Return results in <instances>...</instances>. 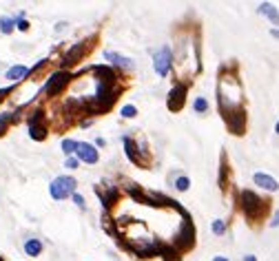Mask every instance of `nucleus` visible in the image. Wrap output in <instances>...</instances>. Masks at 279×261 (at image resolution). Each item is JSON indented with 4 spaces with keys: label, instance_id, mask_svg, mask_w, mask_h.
Masks as SVG:
<instances>
[{
    "label": "nucleus",
    "instance_id": "obj_22",
    "mask_svg": "<svg viewBox=\"0 0 279 261\" xmlns=\"http://www.w3.org/2000/svg\"><path fill=\"white\" fill-rule=\"evenodd\" d=\"M14 29H16V18H9V16L0 18V31H3V33H11Z\"/></svg>",
    "mask_w": 279,
    "mask_h": 261
},
{
    "label": "nucleus",
    "instance_id": "obj_20",
    "mask_svg": "<svg viewBox=\"0 0 279 261\" xmlns=\"http://www.w3.org/2000/svg\"><path fill=\"white\" fill-rule=\"evenodd\" d=\"M18 120V111H7V113H0V135L7 131L9 124H14Z\"/></svg>",
    "mask_w": 279,
    "mask_h": 261
},
{
    "label": "nucleus",
    "instance_id": "obj_14",
    "mask_svg": "<svg viewBox=\"0 0 279 261\" xmlns=\"http://www.w3.org/2000/svg\"><path fill=\"white\" fill-rule=\"evenodd\" d=\"M91 73L98 76V82H104V84H118V73L115 69L107 64H93L91 66Z\"/></svg>",
    "mask_w": 279,
    "mask_h": 261
},
{
    "label": "nucleus",
    "instance_id": "obj_24",
    "mask_svg": "<svg viewBox=\"0 0 279 261\" xmlns=\"http://www.w3.org/2000/svg\"><path fill=\"white\" fill-rule=\"evenodd\" d=\"M226 175H228L226 155H222V166H220V188H222V191H226Z\"/></svg>",
    "mask_w": 279,
    "mask_h": 261
},
{
    "label": "nucleus",
    "instance_id": "obj_3",
    "mask_svg": "<svg viewBox=\"0 0 279 261\" xmlns=\"http://www.w3.org/2000/svg\"><path fill=\"white\" fill-rule=\"evenodd\" d=\"M193 246H195V223L186 212V215H182V223L173 237V248L178 252H189Z\"/></svg>",
    "mask_w": 279,
    "mask_h": 261
},
{
    "label": "nucleus",
    "instance_id": "obj_38",
    "mask_svg": "<svg viewBox=\"0 0 279 261\" xmlns=\"http://www.w3.org/2000/svg\"><path fill=\"white\" fill-rule=\"evenodd\" d=\"M244 261H257V257H255V254H246Z\"/></svg>",
    "mask_w": 279,
    "mask_h": 261
},
{
    "label": "nucleus",
    "instance_id": "obj_41",
    "mask_svg": "<svg viewBox=\"0 0 279 261\" xmlns=\"http://www.w3.org/2000/svg\"><path fill=\"white\" fill-rule=\"evenodd\" d=\"M0 261H3V259H0Z\"/></svg>",
    "mask_w": 279,
    "mask_h": 261
},
{
    "label": "nucleus",
    "instance_id": "obj_28",
    "mask_svg": "<svg viewBox=\"0 0 279 261\" xmlns=\"http://www.w3.org/2000/svg\"><path fill=\"white\" fill-rule=\"evenodd\" d=\"M213 233L215 235H224V233H226V221H224V219L213 221Z\"/></svg>",
    "mask_w": 279,
    "mask_h": 261
},
{
    "label": "nucleus",
    "instance_id": "obj_23",
    "mask_svg": "<svg viewBox=\"0 0 279 261\" xmlns=\"http://www.w3.org/2000/svg\"><path fill=\"white\" fill-rule=\"evenodd\" d=\"M78 144L80 142H76V139H62V151H64V155L66 157H74L76 155V151H78Z\"/></svg>",
    "mask_w": 279,
    "mask_h": 261
},
{
    "label": "nucleus",
    "instance_id": "obj_35",
    "mask_svg": "<svg viewBox=\"0 0 279 261\" xmlns=\"http://www.w3.org/2000/svg\"><path fill=\"white\" fill-rule=\"evenodd\" d=\"M91 124H93V120H82V122H80L82 129H87V126H91Z\"/></svg>",
    "mask_w": 279,
    "mask_h": 261
},
{
    "label": "nucleus",
    "instance_id": "obj_33",
    "mask_svg": "<svg viewBox=\"0 0 279 261\" xmlns=\"http://www.w3.org/2000/svg\"><path fill=\"white\" fill-rule=\"evenodd\" d=\"M47 62H49V60H47V58H45V60H40V62H38V64H36L33 69H31V73H38V71H40V69H42V66H45Z\"/></svg>",
    "mask_w": 279,
    "mask_h": 261
},
{
    "label": "nucleus",
    "instance_id": "obj_9",
    "mask_svg": "<svg viewBox=\"0 0 279 261\" xmlns=\"http://www.w3.org/2000/svg\"><path fill=\"white\" fill-rule=\"evenodd\" d=\"M153 69H155V73L160 76V78H166L168 73H171V69H173V53H171L168 47H162V49L155 53Z\"/></svg>",
    "mask_w": 279,
    "mask_h": 261
},
{
    "label": "nucleus",
    "instance_id": "obj_18",
    "mask_svg": "<svg viewBox=\"0 0 279 261\" xmlns=\"http://www.w3.org/2000/svg\"><path fill=\"white\" fill-rule=\"evenodd\" d=\"M29 73H31V69H27L25 64H16V66H11V69L7 71V80L18 82V80H22V78H27Z\"/></svg>",
    "mask_w": 279,
    "mask_h": 261
},
{
    "label": "nucleus",
    "instance_id": "obj_12",
    "mask_svg": "<svg viewBox=\"0 0 279 261\" xmlns=\"http://www.w3.org/2000/svg\"><path fill=\"white\" fill-rule=\"evenodd\" d=\"M122 142H124V153H126V157H129V160L135 164V166H144V164H147V155L140 153V148H137V144L133 142V137L124 135Z\"/></svg>",
    "mask_w": 279,
    "mask_h": 261
},
{
    "label": "nucleus",
    "instance_id": "obj_40",
    "mask_svg": "<svg viewBox=\"0 0 279 261\" xmlns=\"http://www.w3.org/2000/svg\"><path fill=\"white\" fill-rule=\"evenodd\" d=\"M275 133H277V135H279V120H277V124H275Z\"/></svg>",
    "mask_w": 279,
    "mask_h": 261
},
{
    "label": "nucleus",
    "instance_id": "obj_26",
    "mask_svg": "<svg viewBox=\"0 0 279 261\" xmlns=\"http://www.w3.org/2000/svg\"><path fill=\"white\" fill-rule=\"evenodd\" d=\"M120 115H122L124 120H133V118L137 115V108L133 106V104H124V106H122V111H120Z\"/></svg>",
    "mask_w": 279,
    "mask_h": 261
},
{
    "label": "nucleus",
    "instance_id": "obj_30",
    "mask_svg": "<svg viewBox=\"0 0 279 261\" xmlns=\"http://www.w3.org/2000/svg\"><path fill=\"white\" fill-rule=\"evenodd\" d=\"M16 27L20 29V31H27V29H29V22L25 20V16H22V14L18 16V20H16Z\"/></svg>",
    "mask_w": 279,
    "mask_h": 261
},
{
    "label": "nucleus",
    "instance_id": "obj_34",
    "mask_svg": "<svg viewBox=\"0 0 279 261\" xmlns=\"http://www.w3.org/2000/svg\"><path fill=\"white\" fill-rule=\"evenodd\" d=\"M11 91H14V89H11V87H7V89H0V102H3L5 98H7V95L11 93Z\"/></svg>",
    "mask_w": 279,
    "mask_h": 261
},
{
    "label": "nucleus",
    "instance_id": "obj_19",
    "mask_svg": "<svg viewBox=\"0 0 279 261\" xmlns=\"http://www.w3.org/2000/svg\"><path fill=\"white\" fill-rule=\"evenodd\" d=\"M160 257L164 261H180V252L173 248V244H162L160 241Z\"/></svg>",
    "mask_w": 279,
    "mask_h": 261
},
{
    "label": "nucleus",
    "instance_id": "obj_10",
    "mask_svg": "<svg viewBox=\"0 0 279 261\" xmlns=\"http://www.w3.org/2000/svg\"><path fill=\"white\" fill-rule=\"evenodd\" d=\"M47 122H45V111L42 108H38V111L31 113V118H29V135H31V139H38V142H42V139L47 137Z\"/></svg>",
    "mask_w": 279,
    "mask_h": 261
},
{
    "label": "nucleus",
    "instance_id": "obj_11",
    "mask_svg": "<svg viewBox=\"0 0 279 261\" xmlns=\"http://www.w3.org/2000/svg\"><path fill=\"white\" fill-rule=\"evenodd\" d=\"M104 184L107 191L102 193L100 188H95V193H98V197H100V202H102V208H104V212L111 210V206L118 204V199H120V188L118 186H113L111 181H102Z\"/></svg>",
    "mask_w": 279,
    "mask_h": 261
},
{
    "label": "nucleus",
    "instance_id": "obj_39",
    "mask_svg": "<svg viewBox=\"0 0 279 261\" xmlns=\"http://www.w3.org/2000/svg\"><path fill=\"white\" fill-rule=\"evenodd\" d=\"M213 261H230V259H226V257H222V254H217V257H215Z\"/></svg>",
    "mask_w": 279,
    "mask_h": 261
},
{
    "label": "nucleus",
    "instance_id": "obj_13",
    "mask_svg": "<svg viewBox=\"0 0 279 261\" xmlns=\"http://www.w3.org/2000/svg\"><path fill=\"white\" fill-rule=\"evenodd\" d=\"M76 157L80 162H87V164H98L100 160V153L93 144H87V142H80L78 144V151H76Z\"/></svg>",
    "mask_w": 279,
    "mask_h": 261
},
{
    "label": "nucleus",
    "instance_id": "obj_6",
    "mask_svg": "<svg viewBox=\"0 0 279 261\" xmlns=\"http://www.w3.org/2000/svg\"><path fill=\"white\" fill-rule=\"evenodd\" d=\"M224 122H226L228 131L233 133V135H244L246 133V124H248V115H246V108H235V111H230L224 115Z\"/></svg>",
    "mask_w": 279,
    "mask_h": 261
},
{
    "label": "nucleus",
    "instance_id": "obj_16",
    "mask_svg": "<svg viewBox=\"0 0 279 261\" xmlns=\"http://www.w3.org/2000/svg\"><path fill=\"white\" fill-rule=\"evenodd\" d=\"M257 11H259L262 16L268 18L272 25H275V29H279V9L275 7V5H272V3H262V5L257 7Z\"/></svg>",
    "mask_w": 279,
    "mask_h": 261
},
{
    "label": "nucleus",
    "instance_id": "obj_8",
    "mask_svg": "<svg viewBox=\"0 0 279 261\" xmlns=\"http://www.w3.org/2000/svg\"><path fill=\"white\" fill-rule=\"evenodd\" d=\"M89 49H91V42H89V40H80V42H76V45L64 53V58H62V69L66 71L69 66L78 64V62H80V60L89 53Z\"/></svg>",
    "mask_w": 279,
    "mask_h": 261
},
{
    "label": "nucleus",
    "instance_id": "obj_37",
    "mask_svg": "<svg viewBox=\"0 0 279 261\" xmlns=\"http://www.w3.org/2000/svg\"><path fill=\"white\" fill-rule=\"evenodd\" d=\"M104 137H98V139H95V146H104Z\"/></svg>",
    "mask_w": 279,
    "mask_h": 261
},
{
    "label": "nucleus",
    "instance_id": "obj_2",
    "mask_svg": "<svg viewBox=\"0 0 279 261\" xmlns=\"http://www.w3.org/2000/svg\"><path fill=\"white\" fill-rule=\"evenodd\" d=\"M268 199L259 197L255 191H241L239 193V208L246 215V219L251 221H259L262 217H266L268 212Z\"/></svg>",
    "mask_w": 279,
    "mask_h": 261
},
{
    "label": "nucleus",
    "instance_id": "obj_7",
    "mask_svg": "<svg viewBox=\"0 0 279 261\" xmlns=\"http://www.w3.org/2000/svg\"><path fill=\"white\" fill-rule=\"evenodd\" d=\"M186 93H189V87L184 82H175L173 89L168 91V98H166V106L168 111H182L186 104Z\"/></svg>",
    "mask_w": 279,
    "mask_h": 261
},
{
    "label": "nucleus",
    "instance_id": "obj_21",
    "mask_svg": "<svg viewBox=\"0 0 279 261\" xmlns=\"http://www.w3.org/2000/svg\"><path fill=\"white\" fill-rule=\"evenodd\" d=\"M25 252L29 254V257H38V254L42 252V241L40 239H27L25 241Z\"/></svg>",
    "mask_w": 279,
    "mask_h": 261
},
{
    "label": "nucleus",
    "instance_id": "obj_31",
    "mask_svg": "<svg viewBox=\"0 0 279 261\" xmlns=\"http://www.w3.org/2000/svg\"><path fill=\"white\" fill-rule=\"evenodd\" d=\"M71 197H74V204L78 206V208H84V197H82V195H78V193H74V195H71Z\"/></svg>",
    "mask_w": 279,
    "mask_h": 261
},
{
    "label": "nucleus",
    "instance_id": "obj_4",
    "mask_svg": "<svg viewBox=\"0 0 279 261\" xmlns=\"http://www.w3.org/2000/svg\"><path fill=\"white\" fill-rule=\"evenodd\" d=\"M78 188V181L74 177H69V175H60V177H56L49 184V195L56 199V202H60V199H66L69 195H74Z\"/></svg>",
    "mask_w": 279,
    "mask_h": 261
},
{
    "label": "nucleus",
    "instance_id": "obj_36",
    "mask_svg": "<svg viewBox=\"0 0 279 261\" xmlns=\"http://www.w3.org/2000/svg\"><path fill=\"white\" fill-rule=\"evenodd\" d=\"M270 35H272V38H275V40H279V29L272 27V29H270Z\"/></svg>",
    "mask_w": 279,
    "mask_h": 261
},
{
    "label": "nucleus",
    "instance_id": "obj_27",
    "mask_svg": "<svg viewBox=\"0 0 279 261\" xmlns=\"http://www.w3.org/2000/svg\"><path fill=\"white\" fill-rule=\"evenodd\" d=\"M193 108H195L197 113H206V111H208V102H206V98H195Z\"/></svg>",
    "mask_w": 279,
    "mask_h": 261
},
{
    "label": "nucleus",
    "instance_id": "obj_25",
    "mask_svg": "<svg viewBox=\"0 0 279 261\" xmlns=\"http://www.w3.org/2000/svg\"><path fill=\"white\" fill-rule=\"evenodd\" d=\"M175 188H178L180 193H186L191 188V179L186 177V175H180V177L175 179Z\"/></svg>",
    "mask_w": 279,
    "mask_h": 261
},
{
    "label": "nucleus",
    "instance_id": "obj_1",
    "mask_svg": "<svg viewBox=\"0 0 279 261\" xmlns=\"http://www.w3.org/2000/svg\"><path fill=\"white\" fill-rule=\"evenodd\" d=\"M217 104H220L222 115L244 106L241 87L235 76H220V84H217Z\"/></svg>",
    "mask_w": 279,
    "mask_h": 261
},
{
    "label": "nucleus",
    "instance_id": "obj_17",
    "mask_svg": "<svg viewBox=\"0 0 279 261\" xmlns=\"http://www.w3.org/2000/svg\"><path fill=\"white\" fill-rule=\"evenodd\" d=\"M104 58L111 60L115 66H122V69H133V62H131V60L124 58V56H120L118 51H104Z\"/></svg>",
    "mask_w": 279,
    "mask_h": 261
},
{
    "label": "nucleus",
    "instance_id": "obj_5",
    "mask_svg": "<svg viewBox=\"0 0 279 261\" xmlns=\"http://www.w3.org/2000/svg\"><path fill=\"white\" fill-rule=\"evenodd\" d=\"M74 80V73L71 71H64V69H60L56 71L49 80H47V87H45V93L49 95V98H56V95H60L62 91L69 87V82Z\"/></svg>",
    "mask_w": 279,
    "mask_h": 261
},
{
    "label": "nucleus",
    "instance_id": "obj_29",
    "mask_svg": "<svg viewBox=\"0 0 279 261\" xmlns=\"http://www.w3.org/2000/svg\"><path fill=\"white\" fill-rule=\"evenodd\" d=\"M78 164H80V160H78V157L74 155V157H66L64 166H66V168H69V171H76V168H78Z\"/></svg>",
    "mask_w": 279,
    "mask_h": 261
},
{
    "label": "nucleus",
    "instance_id": "obj_32",
    "mask_svg": "<svg viewBox=\"0 0 279 261\" xmlns=\"http://www.w3.org/2000/svg\"><path fill=\"white\" fill-rule=\"evenodd\" d=\"M268 226H270V228H277V226H279V208L275 210V215H272V219L268 221Z\"/></svg>",
    "mask_w": 279,
    "mask_h": 261
},
{
    "label": "nucleus",
    "instance_id": "obj_15",
    "mask_svg": "<svg viewBox=\"0 0 279 261\" xmlns=\"http://www.w3.org/2000/svg\"><path fill=\"white\" fill-rule=\"evenodd\" d=\"M253 181H255V184H257L259 188L268 191V193H277V191H279V181L272 177V175H268V173H255V175H253Z\"/></svg>",
    "mask_w": 279,
    "mask_h": 261
}]
</instances>
